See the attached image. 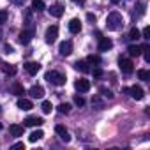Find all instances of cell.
<instances>
[{
	"label": "cell",
	"mask_w": 150,
	"mask_h": 150,
	"mask_svg": "<svg viewBox=\"0 0 150 150\" xmlns=\"http://www.w3.org/2000/svg\"><path fill=\"white\" fill-rule=\"evenodd\" d=\"M124 25V20H122V14L120 13H117V11H113V13H110L108 14V18H106V28L108 30H118L120 27Z\"/></svg>",
	"instance_id": "cell-1"
},
{
	"label": "cell",
	"mask_w": 150,
	"mask_h": 150,
	"mask_svg": "<svg viewBox=\"0 0 150 150\" xmlns=\"http://www.w3.org/2000/svg\"><path fill=\"white\" fill-rule=\"evenodd\" d=\"M44 78H46L48 83H51V85H55V87L65 85V76H64L62 72H58V71H48Z\"/></svg>",
	"instance_id": "cell-2"
},
{
	"label": "cell",
	"mask_w": 150,
	"mask_h": 150,
	"mask_svg": "<svg viewBox=\"0 0 150 150\" xmlns=\"http://www.w3.org/2000/svg\"><path fill=\"white\" fill-rule=\"evenodd\" d=\"M57 37H58V27H57V25L48 27V28H46V34H44L46 42H48V44H53V42L57 41Z\"/></svg>",
	"instance_id": "cell-3"
},
{
	"label": "cell",
	"mask_w": 150,
	"mask_h": 150,
	"mask_svg": "<svg viewBox=\"0 0 150 150\" xmlns=\"http://www.w3.org/2000/svg\"><path fill=\"white\" fill-rule=\"evenodd\" d=\"M35 35V30H34V27H30V28H27V30H21L20 32V35H18V41L21 42V44H28L30 41H32V37Z\"/></svg>",
	"instance_id": "cell-4"
},
{
	"label": "cell",
	"mask_w": 150,
	"mask_h": 150,
	"mask_svg": "<svg viewBox=\"0 0 150 150\" xmlns=\"http://www.w3.org/2000/svg\"><path fill=\"white\" fill-rule=\"evenodd\" d=\"M118 67H120V71H122L124 74H131V72L134 71V64H132V60H129V58H120V60H118Z\"/></svg>",
	"instance_id": "cell-5"
},
{
	"label": "cell",
	"mask_w": 150,
	"mask_h": 150,
	"mask_svg": "<svg viewBox=\"0 0 150 150\" xmlns=\"http://www.w3.org/2000/svg\"><path fill=\"white\" fill-rule=\"evenodd\" d=\"M125 92H129V96L132 99H136V101H141L145 97V90L141 87H138V85H132L131 88H125Z\"/></svg>",
	"instance_id": "cell-6"
},
{
	"label": "cell",
	"mask_w": 150,
	"mask_h": 150,
	"mask_svg": "<svg viewBox=\"0 0 150 150\" xmlns=\"http://www.w3.org/2000/svg\"><path fill=\"white\" fill-rule=\"evenodd\" d=\"M44 124V120L41 118V117H27L25 120H23V125L25 127H39V125H42Z\"/></svg>",
	"instance_id": "cell-7"
},
{
	"label": "cell",
	"mask_w": 150,
	"mask_h": 150,
	"mask_svg": "<svg viewBox=\"0 0 150 150\" xmlns=\"http://www.w3.org/2000/svg\"><path fill=\"white\" fill-rule=\"evenodd\" d=\"M74 88H76L80 94H83V92H88L90 90V81L88 80H76V81H74Z\"/></svg>",
	"instance_id": "cell-8"
},
{
	"label": "cell",
	"mask_w": 150,
	"mask_h": 150,
	"mask_svg": "<svg viewBox=\"0 0 150 150\" xmlns=\"http://www.w3.org/2000/svg\"><path fill=\"white\" fill-rule=\"evenodd\" d=\"M58 53H60L62 57H69V55L72 53V42H71V41H64V42H60V46H58Z\"/></svg>",
	"instance_id": "cell-9"
},
{
	"label": "cell",
	"mask_w": 150,
	"mask_h": 150,
	"mask_svg": "<svg viewBox=\"0 0 150 150\" xmlns=\"http://www.w3.org/2000/svg\"><path fill=\"white\" fill-rule=\"evenodd\" d=\"M99 51H108V50H111L113 48V41L110 39V37H99Z\"/></svg>",
	"instance_id": "cell-10"
},
{
	"label": "cell",
	"mask_w": 150,
	"mask_h": 150,
	"mask_svg": "<svg viewBox=\"0 0 150 150\" xmlns=\"http://www.w3.org/2000/svg\"><path fill=\"white\" fill-rule=\"evenodd\" d=\"M55 132L60 136V139H62V141H65V143H69V141H71V134H69V131H67L64 125H57V127H55Z\"/></svg>",
	"instance_id": "cell-11"
},
{
	"label": "cell",
	"mask_w": 150,
	"mask_h": 150,
	"mask_svg": "<svg viewBox=\"0 0 150 150\" xmlns=\"http://www.w3.org/2000/svg\"><path fill=\"white\" fill-rule=\"evenodd\" d=\"M25 71L30 74V76H34V74H37L41 71V64L39 62H27L25 64Z\"/></svg>",
	"instance_id": "cell-12"
},
{
	"label": "cell",
	"mask_w": 150,
	"mask_h": 150,
	"mask_svg": "<svg viewBox=\"0 0 150 150\" xmlns=\"http://www.w3.org/2000/svg\"><path fill=\"white\" fill-rule=\"evenodd\" d=\"M48 13H50L53 18H60V16L64 14V6H62V4H53V6H50Z\"/></svg>",
	"instance_id": "cell-13"
},
{
	"label": "cell",
	"mask_w": 150,
	"mask_h": 150,
	"mask_svg": "<svg viewBox=\"0 0 150 150\" xmlns=\"http://www.w3.org/2000/svg\"><path fill=\"white\" fill-rule=\"evenodd\" d=\"M69 32H71V34H80V32H81V21H80L78 18H72V20L69 21Z\"/></svg>",
	"instance_id": "cell-14"
},
{
	"label": "cell",
	"mask_w": 150,
	"mask_h": 150,
	"mask_svg": "<svg viewBox=\"0 0 150 150\" xmlns=\"http://www.w3.org/2000/svg\"><path fill=\"white\" fill-rule=\"evenodd\" d=\"M30 97H34V99H42V97H44V88H42L41 85H34V87L30 88Z\"/></svg>",
	"instance_id": "cell-15"
},
{
	"label": "cell",
	"mask_w": 150,
	"mask_h": 150,
	"mask_svg": "<svg viewBox=\"0 0 150 150\" xmlns=\"http://www.w3.org/2000/svg\"><path fill=\"white\" fill-rule=\"evenodd\" d=\"M74 69L80 71V72H83V74H88L90 72V67H88V62L87 60H78L76 64H74Z\"/></svg>",
	"instance_id": "cell-16"
},
{
	"label": "cell",
	"mask_w": 150,
	"mask_h": 150,
	"mask_svg": "<svg viewBox=\"0 0 150 150\" xmlns=\"http://www.w3.org/2000/svg\"><path fill=\"white\" fill-rule=\"evenodd\" d=\"M18 108H20V110H23V111H28V110H32V108H34V104H32V101H30V99L21 97V99H18Z\"/></svg>",
	"instance_id": "cell-17"
},
{
	"label": "cell",
	"mask_w": 150,
	"mask_h": 150,
	"mask_svg": "<svg viewBox=\"0 0 150 150\" xmlns=\"http://www.w3.org/2000/svg\"><path fill=\"white\" fill-rule=\"evenodd\" d=\"M23 131H25V125H18V124H13V125L9 127V132H11L14 138H20V136H23Z\"/></svg>",
	"instance_id": "cell-18"
},
{
	"label": "cell",
	"mask_w": 150,
	"mask_h": 150,
	"mask_svg": "<svg viewBox=\"0 0 150 150\" xmlns=\"http://www.w3.org/2000/svg\"><path fill=\"white\" fill-rule=\"evenodd\" d=\"M2 71L7 74V76H14V74L18 72V69L13 64H6V62H2Z\"/></svg>",
	"instance_id": "cell-19"
},
{
	"label": "cell",
	"mask_w": 150,
	"mask_h": 150,
	"mask_svg": "<svg viewBox=\"0 0 150 150\" xmlns=\"http://www.w3.org/2000/svg\"><path fill=\"white\" fill-rule=\"evenodd\" d=\"M32 9H34V11H37V13L44 11V9H46L44 0H32Z\"/></svg>",
	"instance_id": "cell-20"
},
{
	"label": "cell",
	"mask_w": 150,
	"mask_h": 150,
	"mask_svg": "<svg viewBox=\"0 0 150 150\" xmlns=\"http://www.w3.org/2000/svg\"><path fill=\"white\" fill-rule=\"evenodd\" d=\"M127 51H129L131 57H139V55H141V46H138V44H131V46L127 48Z\"/></svg>",
	"instance_id": "cell-21"
},
{
	"label": "cell",
	"mask_w": 150,
	"mask_h": 150,
	"mask_svg": "<svg viewBox=\"0 0 150 150\" xmlns=\"http://www.w3.org/2000/svg\"><path fill=\"white\" fill-rule=\"evenodd\" d=\"M42 136H44V132H42L41 129H37V131H34V132L28 136V141H30V143H35V141H39Z\"/></svg>",
	"instance_id": "cell-22"
},
{
	"label": "cell",
	"mask_w": 150,
	"mask_h": 150,
	"mask_svg": "<svg viewBox=\"0 0 150 150\" xmlns=\"http://www.w3.org/2000/svg\"><path fill=\"white\" fill-rule=\"evenodd\" d=\"M139 37H141V32H139L136 27H134V28H131V32H129V37H127V39H129V41H138Z\"/></svg>",
	"instance_id": "cell-23"
},
{
	"label": "cell",
	"mask_w": 150,
	"mask_h": 150,
	"mask_svg": "<svg viewBox=\"0 0 150 150\" xmlns=\"http://www.w3.org/2000/svg\"><path fill=\"white\" fill-rule=\"evenodd\" d=\"M138 78H139L141 81H148V80H150V72H148L146 69H139V71H138Z\"/></svg>",
	"instance_id": "cell-24"
},
{
	"label": "cell",
	"mask_w": 150,
	"mask_h": 150,
	"mask_svg": "<svg viewBox=\"0 0 150 150\" xmlns=\"http://www.w3.org/2000/svg\"><path fill=\"white\" fill-rule=\"evenodd\" d=\"M92 106H94L96 110H103V108H104V103L96 96V97H92Z\"/></svg>",
	"instance_id": "cell-25"
},
{
	"label": "cell",
	"mask_w": 150,
	"mask_h": 150,
	"mask_svg": "<svg viewBox=\"0 0 150 150\" xmlns=\"http://www.w3.org/2000/svg\"><path fill=\"white\" fill-rule=\"evenodd\" d=\"M136 7H138V16H143V14H145V7H146V4H145V0H138V4H136Z\"/></svg>",
	"instance_id": "cell-26"
},
{
	"label": "cell",
	"mask_w": 150,
	"mask_h": 150,
	"mask_svg": "<svg viewBox=\"0 0 150 150\" xmlns=\"http://www.w3.org/2000/svg\"><path fill=\"white\" fill-rule=\"evenodd\" d=\"M141 53L145 55V60L150 62V44H143L141 46Z\"/></svg>",
	"instance_id": "cell-27"
},
{
	"label": "cell",
	"mask_w": 150,
	"mask_h": 150,
	"mask_svg": "<svg viewBox=\"0 0 150 150\" xmlns=\"http://www.w3.org/2000/svg\"><path fill=\"white\" fill-rule=\"evenodd\" d=\"M41 110H42V113H51L53 106H51V103H50V101H42V104H41Z\"/></svg>",
	"instance_id": "cell-28"
},
{
	"label": "cell",
	"mask_w": 150,
	"mask_h": 150,
	"mask_svg": "<svg viewBox=\"0 0 150 150\" xmlns=\"http://www.w3.org/2000/svg\"><path fill=\"white\" fill-rule=\"evenodd\" d=\"M87 62H88V64H94V65H99V64H101V57H99V55H90V57L87 58Z\"/></svg>",
	"instance_id": "cell-29"
},
{
	"label": "cell",
	"mask_w": 150,
	"mask_h": 150,
	"mask_svg": "<svg viewBox=\"0 0 150 150\" xmlns=\"http://www.w3.org/2000/svg\"><path fill=\"white\" fill-rule=\"evenodd\" d=\"M13 92H14V96H23L25 94V90H23V87L20 83H14L13 85Z\"/></svg>",
	"instance_id": "cell-30"
},
{
	"label": "cell",
	"mask_w": 150,
	"mask_h": 150,
	"mask_svg": "<svg viewBox=\"0 0 150 150\" xmlns=\"http://www.w3.org/2000/svg\"><path fill=\"white\" fill-rule=\"evenodd\" d=\"M58 111L67 115V113L71 111V104H67V103H62V104H58Z\"/></svg>",
	"instance_id": "cell-31"
},
{
	"label": "cell",
	"mask_w": 150,
	"mask_h": 150,
	"mask_svg": "<svg viewBox=\"0 0 150 150\" xmlns=\"http://www.w3.org/2000/svg\"><path fill=\"white\" fill-rule=\"evenodd\" d=\"M7 11H4V9H0V25H4L6 21H7Z\"/></svg>",
	"instance_id": "cell-32"
},
{
	"label": "cell",
	"mask_w": 150,
	"mask_h": 150,
	"mask_svg": "<svg viewBox=\"0 0 150 150\" xmlns=\"http://www.w3.org/2000/svg\"><path fill=\"white\" fill-rule=\"evenodd\" d=\"M74 104H76V106H83V104H85V97H81V96H74Z\"/></svg>",
	"instance_id": "cell-33"
},
{
	"label": "cell",
	"mask_w": 150,
	"mask_h": 150,
	"mask_svg": "<svg viewBox=\"0 0 150 150\" xmlns=\"http://www.w3.org/2000/svg\"><path fill=\"white\" fill-rule=\"evenodd\" d=\"M141 37H143V39H150V28H148V27H145V28H143Z\"/></svg>",
	"instance_id": "cell-34"
},
{
	"label": "cell",
	"mask_w": 150,
	"mask_h": 150,
	"mask_svg": "<svg viewBox=\"0 0 150 150\" xmlns=\"http://www.w3.org/2000/svg\"><path fill=\"white\" fill-rule=\"evenodd\" d=\"M101 94H103L104 97H108V99H113V94H111V90H106V88H101Z\"/></svg>",
	"instance_id": "cell-35"
},
{
	"label": "cell",
	"mask_w": 150,
	"mask_h": 150,
	"mask_svg": "<svg viewBox=\"0 0 150 150\" xmlns=\"http://www.w3.org/2000/svg\"><path fill=\"white\" fill-rule=\"evenodd\" d=\"M103 74H104V72H103L101 67H96V69H94V78H101Z\"/></svg>",
	"instance_id": "cell-36"
},
{
	"label": "cell",
	"mask_w": 150,
	"mask_h": 150,
	"mask_svg": "<svg viewBox=\"0 0 150 150\" xmlns=\"http://www.w3.org/2000/svg\"><path fill=\"white\" fill-rule=\"evenodd\" d=\"M4 53H6V55H11V53H14V48L9 46V44H6V46H4Z\"/></svg>",
	"instance_id": "cell-37"
},
{
	"label": "cell",
	"mask_w": 150,
	"mask_h": 150,
	"mask_svg": "<svg viewBox=\"0 0 150 150\" xmlns=\"http://www.w3.org/2000/svg\"><path fill=\"white\" fill-rule=\"evenodd\" d=\"M87 20H88V21H96V14L88 13V14H87Z\"/></svg>",
	"instance_id": "cell-38"
},
{
	"label": "cell",
	"mask_w": 150,
	"mask_h": 150,
	"mask_svg": "<svg viewBox=\"0 0 150 150\" xmlns=\"http://www.w3.org/2000/svg\"><path fill=\"white\" fill-rule=\"evenodd\" d=\"M27 2V0H13V4H16V6H23Z\"/></svg>",
	"instance_id": "cell-39"
},
{
	"label": "cell",
	"mask_w": 150,
	"mask_h": 150,
	"mask_svg": "<svg viewBox=\"0 0 150 150\" xmlns=\"http://www.w3.org/2000/svg\"><path fill=\"white\" fill-rule=\"evenodd\" d=\"M13 148H25V145L20 141V143H14V145H13Z\"/></svg>",
	"instance_id": "cell-40"
},
{
	"label": "cell",
	"mask_w": 150,
	"mask_h": 150,
	"mask_svg": "<svg viewBox=\"0 0 150 150\" xmlns=\"http://www.w3.org/2000/svg\"><path fill=\"white\" fill-rule=\"evenodd\" d=\"M74 4H78V6H85V0H72Z\"/></svg>",
	"instance_id": "cell-41"
},
{
	"label": "cell",
	"mask_w": 150,
	"mask_h": 150,
	"mask_svg": "<svg viewBox=\"0 0 150 150\" xmlns=\"http://www.w3.org/2000/svg\"><path fill=\"white\" fill-rule=\"evenodd\" d=\"M120 2H122V0H111V4H115V6H117V4H120Z\"/></svg>",
	"instance_id": "cell-42"
},
{
	"label": "cell",
	"mask_w": 150,
	"mask_h": 150,
	"mask_svg": "<svg viewBox=\"0 0 150 150\" xmlns=\"http://www.w3.org/2000/svg\"><path fill=\"white\" fill-rule=\"evenodd\" d=\"M0 131H2V124H0Z\"/></svg>",
	"instance_id": "cell-43"
},
{
	"label": "cell",
	"mask_w": 150,
	"mask_h": 150,
	"mask_svg": "<svg viewBox=\"0 0 150 150\" xmlns=\"http://www.w3.org/2000/svg\"><path fill=\"white\" fill-rule=\"evenodd\" d=\"M0 111H2V108H0Z\"/></svg>",
	"instance_id": "cell-44"
}]
</instances>
